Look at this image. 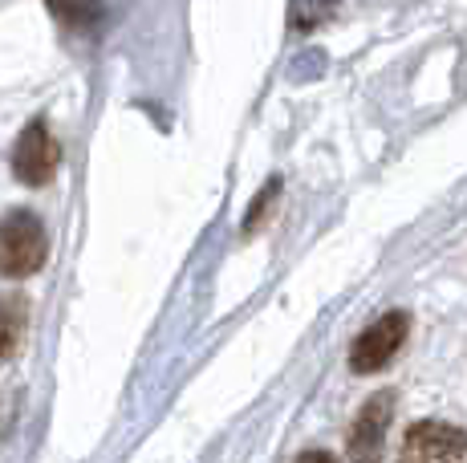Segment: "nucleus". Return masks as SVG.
<instances>
[{"label": "nucleus", "instance_id": "f257e3e1", "mask_svg": "<svg viewBox=\"0 0 467 463\" xmlns=\"http://www.w3.org/2000/svg\"><path fill=\"white\" fill-rule=\"evenodd\" d=\"M45 252H49V240L33 211H8L0 220V273L5 277H33L45 264Z\"/></svg>", "mask_w": 467, "mask_h": 463}, {"label": "nucleus", "instance_id": "f03ea898", "mask_svg": "<svg viewBox=\"0 0 467 463\" xmlns=\"http://www.w3.org/2000/svg\"><path fill=\"white\" fill-rule=\"evenodd\" d=\"M407 334H410V314H402V309L382 314L379 322L366 325L362 334L354 337V345H349V370L354 374H379L386 362L407 345Z\"/></svg>", "mask_w": 467, "mask_h": 463}, {"label": "nucleus", "instance_id": "7ed1b4c3", "mask_svg": "<svg viewBox=\"0 0 467 463\" xmlns=\"http://www.w3.org/2000/svg\"><path fill=\"white\" fill-rule=\"evenodd\" d=\"M399 463H467V431L455 423H415L399 451Z\"/></svg>", "mask_w": 467, "mask_h": 463}, {"label": "nucleus", "instance_id": "20e7f679", "mask_svg": "<svg viewBox=\"0 0 467 463\" xmlns=\"http://www.w3.org/2000/svg\"><path fill=\"white\" fill-rule=\"evenodd\" d=\"M57 159H61L57 139H53L49 127L37 118V122H29V127L21 130V139H16V147H13V175L21 183H29V187H41V183L53 180Z\"/></svg>", "mask_w": 467, "mask_h": 463}, {"label": "nucleus", "instance_id": "39448f33", "mask_svg": "<svg viewBox=\"0 0 467 463\" xmlns=\"http://www.w3.org/2000/svg\"><path fill=\"white\" fill-rule=\"evenodd\" d=\"M390 415H394V395H370L358 411L354 427H349V463H382V443L390 431Z\"/></svg>", "mask_w": 467, "mask_h": 463}, {"label": "nucleus", "instance_id": "423d86ee", "mask_svg": "<svg viewBox=\"0 0 467 463\" xmlns=\"http://www.w3.org/2000/svg\"><path fill=\"white\" fill-rule=\"evenodd\" d=\"M29 329V301L25 297H0V362L16 358Z\"/></svg>", "mask_w": 467, "mask_h": 463}, {"label": "nucleus", "instance_id": "0eeeda50", "mask_svg": "<svg viewBox=\"0 0 467 463\" xmlns=\"http://www.w3.org/2000/svg\"><path fill=\"white\" fill-rule=\"evenodd\" d=\"M49 8L66 25H86L89 13H94V0H49Z\"/></svg>", "mask_w": 467, "mask_h": 463}, {"label": "nucleus", "instance_id": "6e6552de", "mask_svg": "<svg viewBox=\"0 0 467 463\" xmlns=\"http://www.w3.org/2000/svg\"><path fill=\"white\" fill-rule=\"evenodd\" d=\"M297 463H337V459L329 456V451H301Z\"/></svg>", "mask_w": 467, "mask_h": 463}]
</instances>
